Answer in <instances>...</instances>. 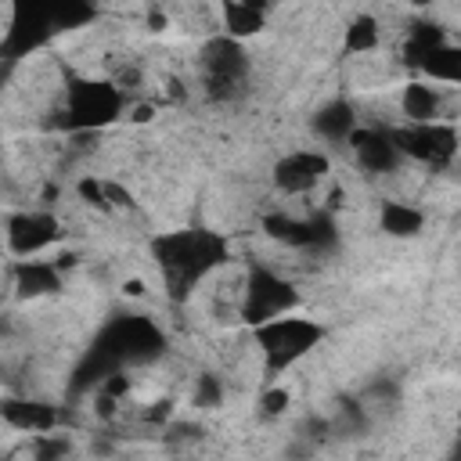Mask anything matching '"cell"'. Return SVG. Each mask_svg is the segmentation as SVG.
Wrapping results in <instances>:
<instances>
[{"mask_svg":"<svg viewBox=\"0 0 461 461\" xmlns=\"http://www.w3.org/2000/svg\"><path fill=\"white\" fill-rule=\"evenodd\" d=\"M151 256L166 277L169 295L184 299L209 270L227 259V241L212 230H169L151 241Z\"/></svg>","mask_w":461,"mask_h":461,"instance_id":"obj_1","label":"cell"},{"mask_svg":"<svg viewBox=\"0 0 461 461\" xmlns=\"http://www.w3.org/2000/svg\"><path fill=\"white\" fill-rule=\"evenodd\" d=\"M321 339H324L321 324H313L306 317H292V313H281V317L256 324V346L263 349L270 371H285L288 364L306 357Z\"/></svg>","mask_w":461,"mask_h":461,"instance_id":"obj_2","label":"cell"},{"mask_svg":"<svg viewBox=\"0 0 461 461\" xmlns=\"http://www.w3.org/2000/svg\"><path fill=\"white\" fill-rule=\"evenodd\" d=\"M400 155L403 158H414V162H425V166H436V169H447L454 158H457V148H461V137L450 122H407L400 130H389Z\"/></svg>","mask_w":461,"mask_h":461,"instance_id":"obj_3","label":"cell"},{"mask_svg":"<svg viewBox=\"0 0 461 461\" xmlns=\"http://www.w3.org/2000/svg\"><path fill=\"white\" fill-rule=\"evenodd\" d=\"M61 115H65V126L72 130H101L122 115V94L115 83L83 79L68 86V104Z\"/></svg>","mask_w":461,"mask_h":461,"instance_id":"obj_4","label":"cell"},{"mask_svg":"<svg viewBox=\"0 0 461 461\" xmlns=\"http://www.w3.org/2000/svg\"><path fill=\"white\" fill-rule=\"evenodd\" d=\"M295 303H299V295H295V288H292L285 277H277V274H270V270H252L249 281H245L241 317H245L249 324H263V321H270V317L288 313Z\"/></svg>","mask_w":461,"mask_h":461,"instance_id":"obj_5","label":"cell"},{"mask_svg":"<svg viewBox=\"0 0 461 461\" xmlns=\"http://www.w3.org/2000/svg\"><path fill=\"white\" fill-rule=\"evenodd\" d=\"M198 58H202L205 86H209L212 97H227L230 86H238L241 76H245V68H249L245 50H241V40H234V36H227V32L205 40Z\"/></svg>","mask_w":461,"mask_h":461,"instance_id":"obj_6","label":"cell"},{"mask_svg":"<svg viewBox=\"0 0 461 461\" xmlns=\"http://www.w3.org/2000/svg\"><path fill=\"white\" fill-rule=\"evenodd\" d=\"M324 173H328L324 151H288L274 166V187L281 194H306L324 180Z\"/></svg>","mask_w":461,"mask_h":461,"instance_id":"obj_7","label":"cell"},{"mask_svg":"<svg viewBox=\"0 0 461 461\" xmlns=\"http://www.w3.org/2000/svg\"><path fill=\"white\" fill-rule=\"evenodd\" d=\"M58 234L61 230H58V220L50 212H18L7 223V245L18 256H32V252L54 245Z\"/></svg>","mask_w":461,"mask_h":461,"instance_id":"obj_8","label":"cell"},{"mask_svg":"<svg viewBox=\"0 0 461 461\" xmlns=\"http://www.w3.org/2000/svg\"><path fill=\"white\" fill-rule=\"evenodd\" d=\"M349 148L357 151V162L367 169V173H389L396 169V162L403 158L393 133L389 130H353L349 133Z\"/></svg>","mask_w":461,"mask_h":461,"instance_id":"obj_9","label":"cell"},{"mask_svg":"<svg viewBox=\"0 0 461 461\" xmlns=\"http://www.w3.org/2000/svg\"><path fill=\"white\" fill-rule=\"evenodd\" d=\"M400 108H403L407 122H436V119L443 115V94H439L432 83L414 79V83L403 86Z\"/></svg>","mask_w":461,"mask_h":461,"instance_id":"obj_10","label":"cell"},{"mask_svg":"<svg viewBox=\"0 0 461 461\" xmlns=\"http://www.w3.org/2000/svg\"><path fill=\"white\" fill-rule=\"evenodd\" d=\"M4 421L14 425V429H22V432H50V429H58L61 414H58V407H50V403L7 400V403H4Z\"/></svg>","mask_w":461,"mask_h":461,"instance_id":"obj_11","label":"cell"},{"mask_svg":"<svg viewBox=\"0 0 461 461\" xmlns=\"http://www.w3.org/2000/svg\"><path fill=\"white\" fill-rule=\"evenodd\" d=\"M378 227H382L389 238H418L421 227H425V216H421V209L389 198V202H382V209H378Z\"/></svg>","mask_w":461,"mask_h":461,"instance_id":"obj_12","label":"cell"},{"mask_svg":"<svg viewBox=\"0 0 461 461\" xmlns=\"http://www.w3.org/2000/svg\"><path fill=\"white\" fill-rule=\"evenodd\" d=\"M14 285H18V295L22 299H36V295H50L61 288V274L54 263H40V259H29L18 267L14 274Z\"/></svg>","mask_w":461,"mask_h":461,"instance_id":"obj_13","label":"cell"},{"mask_svg":"<svg viewBox=\"0 0 461 461\" xmlns=\"http://www.w3.org/2000/svg\"><path fill=\"white\" fill-rule=\"evenodd\" d=\"M357 130V115L349 101H328L317 115H313V133L324 140H349V133Z\"/></svg>","mask_w":461,"mask_h":461,"instance_id":"obj_14","label":"cell"},{"mask_svg":"<svg viewBox=\"0 0 461 461\" xmlns=\"http://www.w3.org/2000/svg\"><path fill=\"white\" fill-rule=\"evenodd\" d=\"M267 25V14L249 7L245 0H223V32L234 40H249Z\"/></svg>","mask_w":461,"mask_h":461,"instance_id":"obj_15","label":"cell"},{"mask_svg":"<svg viewBox=\"0 0 461 461\" xmlns=\"http://www.w3.org/2000/svg\"><path fill=\"white\" fill-rule=\"evenodd\" d=\"M421 72L439 79V83H457L461 86V47H447L443 43V47L429 50L425 61H421Z\"/></svg>","mask_w":461,"mask_h":461,"instance_id":"obj_16","label":"cell"},{"mask_svg":"<svg viewBox=\"0 0 461 461\" xmlns=\"http://www.w3.org/2000/svg\"><path fill=\"white\" fill-rule=\"evenodd\" d=\"M378 47V18L375 14H357L349 25H346V36H342V50L346 54H367Z\"/></svg>","mask_w":461,"mask_h":461,"instance_id":"obj_17","label":"cell"},{"mask_svg":"<svg viewBox=\"0 0 461 461\" xmlns=\"http://www.w3.org/2000/svg\"><path fill=\"white\" fill-rule=\"evenodd\" d=\"M443 43H447V40H443V29H439V25L421 22V25H414V29H411V36H407V61L421 68L425 54H429V50H436V47H443Z\"/></svg>","mask_w":461,"mask_h":461,"instance_id":"obj_18","label":"cell"},{"mask_svg":"<svg viewBox=\"0 0 461 461\" xmlns=\"http://www.w3.org/2000/svg\"><path fill=\"white\" fill-rule=\"evenodd\" d=\"M79 198L86 202V205H94V209H112V202H108V191H104V184L101 180H79Z\"/></svg>","mask_w":461,"mask_h":461,"instance_id":"obj_19","label":"cell"},{"mask_svg":"<svg viewBox=\"0 0 461 461\" xmlns=\"http://www.w3.org/2000/svg\"><path fill=\"white\" fill-rule=\"evenodd\" d=\"M288 403H292L288 389H267V393L259 396V411H263L267 418H277L281 411H288Z\"/></svg>","mask_w":461,"mask_h":461,"instance_id":"obj_20","label":"cell"},{"mask_svg":"<svg viewBox=\"0 0 461 461\" xmlns=\"http://www.w3.org/2000/svg\"><path fill=\"white\" fill-rule=\"evenodd\" d=\"M194 403L198 407H216L220 403V382L212 375H202L198 385H194Z\"/></svg>","mask_w":461,"mask_h":461,"instance_id":"obj_21","label":"cell"},{"mask_svg":"<svg viewBox=\"0 0 461 461\" xmlns=\"http://www.w3.org/2000/svg\"><path fill=\"white\" fill-rule=\"evenodd\" d=\"M151 115H155V104H133V108H130V119H133V122H148Z\"/></svg>","mask_w":461,"mask_h":461,"instance_id":"obj_22","label":"cell"},{"mask_svg":"<svg viewBox=\"0 0 461 461\" xmlns=\"http://www.w3.org/2000/svg\"><path fill=\"white\" fill-rule=\"evenodd\" d=\"M140 292H144L140 281H126V295H140Z\"/></svg>","mask_w":461,"mask_h":461,"instance_id":"obj_23","label":"cell"},{"mask_svg":"<svg viewBox=\"0 0 461 461\" xmlns=\"http://www.w3.org/2000/svg\"><path fill=\"white\" fill-rule=\"evenodd\" d=\"M148 25H151V29H155V32H158V29H162V25H166V18H162V14H151V18H148Z\"/></svg>","mask_w":461,"mask_h":461,"instance_id":"obj_24","label":"cell"},{"mask_svg":"<svg viewBox=\"0 0 461 461\" xmlns=\"http://www.w3.org/2000/svg\"><path fill=\"white\" fill-rule=\"evenodd\" d=\"M411 4H414V7H429L432 0H411Z\"/></svg>","mask_w":461,"mask_h":461,"instance_id":"obj_25","label":"cell"},{"mask_svg":"<svg viewBox=\"0 0 461 461\" xmlns=\"http://www.w3.org/2000/svg\"><path fill=\"white\" fill-rule=\"evenodd\" d=\"M457 450H461V447H457Z\"/></svg>","mask_w":461,"mask_h":461,"instance_id":"obj_26","label":"cell"}]
</instances>
